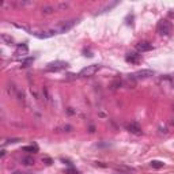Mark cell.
I'll use <instances>...</instances> for the list:
<instances>
[{
  "instance_id": "1",
  "label": "cell",
  "mask_w": 174,
  "mask_h": 174,
  "mask_svg": "<svg viewBox=\"0 0 174 174\" xmlns=\"http://www.w3.org/2000/svg\"><path fill=\"white\" fill-rule=\"evenodd\" d=\"M172 23H170L169 21H166V19H162V21L158 23L156 26V31L159 33L160 35H169L170 33H172Z\"/></svg>"
},
{
  "instance_id": "2",
  "label": "cell",
  "mask_w": 174,
  "mask_h": 174,
  "mask_svg": "<svg viewBox=\"0 0 174 174\" xmlns=\"http://www.w3.org/2000/svg\"><path fill=\"white\" fill-rule=\"evenodd\" d=\"M98 65L97 64H91V65H87L86 68H83L80 72H79V76H93V75L95 74V72L98 71Z\"/></svg>"
},
{
  "instance_id": "3",
  "label": "cell",
  "mask_w": 174,
  "mask_h": 174,
  "mask_svg": "<svg viewBox=\"0 0 174 174\" xmlns=\"http://www.w3.org/2000/svg\"><path fill=\"white\" fill-rule=\"evenodd\" d=\"M68 64L64 63V61H55V63H51L48 64L47 70L48 71H60V70H64V68H67Z\"/></svg>"
},
{
  "instance_id": "4",
  "label": "cell",
  "mask_w": 174,
  "mask_h": 174,
  "mask_svg": "<svg viewBox=\"0 0 174 174\" xmlns=\"http://www.w3.org/2000/svg\"><path fill=\"white\" fill-rule=\"evenodd\" d=\"M135 76H136V78H140V79H146V78L154 76V71H151V70H142V71H137L136 74H135Z\"/></svg>"
},
{
  "instance_id": "5",
  "label": "cell",
  "mask_w": 174,
  "mask_h": 174,
  "mask_svg": "<svg viewBox=\"0 0 174 174\" xmlns=\"http://www.w3.org/2000/svg\"><path fill=\"white\" fill-rule=\"evenodd\" d=\"M128 131H129L131 133H135V135H142V128L137 123H131L128 124Z\"/></svg>"
},
{
  "instance_id": "6",
  "label": "cell",
  "mask_w": 174,
  "mask_h": 174,
  "mask_svg": "<svg viewBox=\"0 0 174 174\" xmlns=\"http://www.w3.org/2000/svg\"><path fill=\"white\" fill-rule=\"evenodd\" d=\"M136 49L139 52H148L152 49V45L150 44V42H147V41H143V42H139V44L136 45Z\"/></svg>"
},
{
  "instance_id": "7",
  "label": "cell",
  "mask_w": 174,
  "mask_h": 174,
  "mask_svg": "<svg viewBox=\"0 0 174 174\" xmlns=\"http://www.w3.org/2000/svg\"><path fill=\"white\" fill-rule=\"evenodd\" d=\"M78 21H75V19H72V21H68V22H65V23L61 26L60 29H59V33H65V31H68L70 29L74 27V25Z\"/></svg>"
},
{
  "instance_id": "8",
  "label": "cell",
  "mask_w": 174,
  "mask_h": 174,
  "mask_svg": "<svg viewBox=\"0 0 174 174\" xmlns=\"http://www.w3.org/2000/svg\"><path fill=\"white\" fill-rule=\"evenodd\" d=\"M139 60H140V55H137V53H128V56H127L128 63L136 64V63H139Z\"/></svg>"
},
{
  "instance_id": "9",
  "label": "cell",
  "mask_w": 174,
  "mask_h": 174,
  "mask_svg": "<svg viewBox=\"0 0 174 174\" xmlns=\"http://www.w3.org/2000/svg\"><path fill=\"white\" fill-rule=\"evenodd\" d=\"M22 163L26 166H31V165H34V158H33V156H25V158L22 159Z\"/></svg>"
},
{
  "instance_id": "10",
  "label": "cell",
  "mask_w": 174,
  "mask_h": 174,
  "mask_svg": "<svg viewBox=\"0 0 174 174\" xmlns=\"http://www.w3.org/2000/svg\"><path fill=\"white\" fill-rule=\"evenodd\" d=\"M150 165L152 166L154 169H162L165 163H163V162H160V160H151V163H150Z\"/></svg>"
},
{
  "instance_id": "11",
  "label": "cell",
  "mask_w": 174,
  "mask_h": 174,
  "mask_svg": "<svg viewBox=\"0 0 174 174\" xmlns=\"http://www.w3.org/2000/svg\"><path fill=\"white\" fill-rule=\"evenodd\" d=\"M27 47H26V45H19L18 47V49H16V53L18 55H26L27 53Z\"/></svg>"
},
{
  "instance_id": "12",
  "label": "cell",
  "mask_w": 174,
  "mask_h": 174,
  "mask_svg": "<svg viewBox=\"0 0 174 174\" xmlns=\"http://www.w3.org/2000/svg\"><path fill=\"white\" fill-rule=\"evenodd\" d=\"M23 151H27V152H38V147L37 146H26V147H23Z\"/></svg>"
},
{
  "instance_id": "13",
  "label": "cell",
  "mask_w": 174,
  "mask_h": 174,
  "mask_svg": "<svg viewBox=\"0 0 174 174\" xmlns=\"http://www.w3.org/2000/svg\"><path fill=\"white\" fill-rule=\"evenodd\" d=\"M55 11V8L53 7H51V6H48V7H44V8H42V12H44V14H52V12H53Z\"/></svg>"
},
{
  "instance_id": "14",
  "label": "cell",
  "mask_w": 174,
  "mask_h": 174,
  "mask_svg": "<svg viewBox=\"0 0 174 174\" xmlns=\"http://www.w3.org/2000/svg\"><path fill=\"white\" fill-rule=\"evenodd\" d=\"M42 162L45 163V165H52V159L51 158H48V156H44V158H42Z\"/></svg>"
},
{
  "instance_id": "15",
  "label": "cell",
  "mask_w": 174,
  "mask_h": 174,
  "mask_svg": "<svg viewBox=\"0 0 174 174\" xmlns=\"http://www.w3.org/2000/svg\"><path fill=\"white\" fill-rule=\"evenodd\" d=\"M65 174H79V172L75 169H67L65 170Z\"/></svg>"
},
{
  "instance_id": "16",
  "label": "cell",
  "mask_w": 174,
  "mask_h": 174,
  "mask_svg": "<svg viewBox=\"0 0 174 174\" xmlns=\"http://www.w3.org/2000/svg\"><path fill=\"white\" fill-rule=\"evenodd\" d=\"M2 38H3V40H4V41L10 42V44H11V42H12V38L10 37V35H6V34H3V35H2Z\"/></svg>"
},
{
  "instance_id": "17",
  "label": "cell",
  "mask_w": 174,
  "mask_h": 174,
  "mask_svg": "<svg viewBox=\"0 0 174 174\" xmlns=\"http://www.w3.org/2000/svg\"><path fill=\"white\" fill-rule=\"evenodd\" d=\"M31 63H33V59H27V60L23 61V65H25V67H27V65L31 64Z\"/></svg>"
},
{
  "instance_id": "18",
  "label": "cell",
  "mask_w": 174,
  "mask_h": 174,
  "mask_svg": "<svg viewBox=\"0 0 174 174\" xmlns=\"http://www.w3.org/2000/svg\"><path fill=\"white\" fill-rule=\"evenodd\" d=\"M18 142H21V139H10L8 140V143H18Z\"/></svg>"
},
{
  "instance_id": "19",
  "label": "cell",
  "mask_w": 174,
  "mask_h": 174,
  "mask_svg": "<svg viewBox=\"0 0 174 174\" xmlns=\"http://www.w3.org/2000/svg\"><path fill=\"white\" fill-rule=\"evenodd\" d=\"M14 174H23V173H21V172H15Z\"/></svg>"
}]
</instances>
